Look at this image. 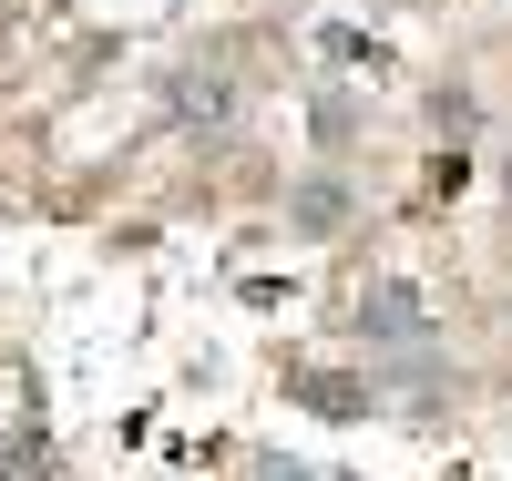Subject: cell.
I'll return each instance as SVG.
<instances>
[{"label": "cell", "mask_w": 512, "mask_h": 481, "mask_svg": "<svg viewBox=\"0 0 512 481\" xmlns=\"http://www.w3.org/2000/svg\"><path fill=\"white\" fill-rule=\"evenodd\" d=\"M164 113H175V123H195V134H216V123L236 113V82H226L216 62H185L175 82H164Z\"/></svg>", "instance_id": "7a4b0ae2"}, {"label": "cell", "mask_w": 512, "mask_h": 481, "mask_svg": "<svg viewBox=\"0 0 512 481\" xmlns=\"http://www.w3.org/2000/svg\"><path fill=\"white\" fill-rule=\"evenodd\" d=\"M0 481H62V461H52V441H41V430H21V441L0 451Z\"/></svg>", "instance_id": "5b68a950"}, {"label": "cell", "mask_w": 512, "mask_h": 481, "mask_svg": "<svg viewBox=\"0 0 512 481\" xmlns=\"http://www.w3.org/2000/svg\"><path fill=\"white\" fill-rule=\"evenodd\" d=\"M349 328H359V338H390V348H420V338H431V308L390 277V287H359V297H349Z\"/></svg>", "instance_id": "6da1fadb"}, {"label": "cell", "mask_w": 512, "mask_h": 481, "mask_svg": "<svg viewBox=\"0 0 512 481\" xmlns=\"http://www.w3.org/2000/svg\"><path fill=\"white\" fill-rule=\"evenodd\" d=\"M297 400H308L318 420H369V379H349V369H297Z\"/></svg>", "instance_id": "3957f363"}, {"label": "cell", "mask_w": 512, "mask_h": 481, "mask_svg": "<svg viewBox=\"0 0 512 481\" xmlns=\"http://www.w3.org/2000/svg\"><path fill=\"white\" fill-rule=\"evenodd\" d=\"M318 481H349V471H318Z\"/></svg>", "instance_id": "52a82bcc"}, {"label": "cell", "mask_w": 512, "mask_h": 481, "mask_svg": "<svg viewBox=\"0 0 512 481\" xmlns=\"http://www.w3.org/2000/svg\"><path fill=\"white\" fill-rule=\"evenodd\" d=\"M287 215H297V226H308V236H328L338 215H349V185H328V174H308V185L287 195Z\"/></svg>", "instance_id": "277c9868"}, {"label": "cell", "mask_w": 512, "mask_h": 481, "mask_svg": "<svg viewBox=\"0 0 512 481\" xmlns=\"http://www.w3.org/2000/svg\"><path fill=\"white\" fill-rule=\"evenodd\" d=\"M256 481H318L308 461H256Z\"/></svg>", "instance_id": "8992f818"}]
</instances>
